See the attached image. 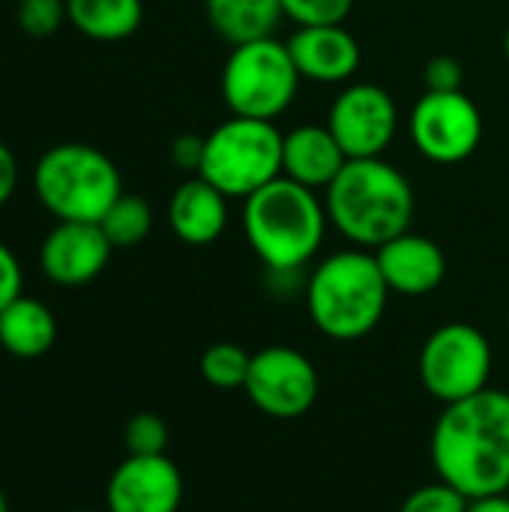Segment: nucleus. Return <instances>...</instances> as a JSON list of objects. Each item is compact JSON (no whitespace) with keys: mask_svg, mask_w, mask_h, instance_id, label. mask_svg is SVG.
Here are the masks:
<instances>
[{"mask_svg":"<svg viewBox=\"0 0 509 512\" xmlns=\"http://www.w3.org/2000/svg\"><path fill=\"white\" fill-rule=\"evenodd\" d=\"M330 225L357 249H381L387 240L411 231L414 186L384 156L348 159L339 177L324 189Z\"/></svg>","mask_w":509,"mask_h":512,"instance_id":"2","label":"nucleus"},{"mask_svg":"<svg viewBox=\"0 0 509 512\" xmlns=\"http://www.w3.org/2000/svg\"><path fill=\"white\" fill-rule=\"evenodd\" d=\"M246 396L273 420H297L318 402L321 378L315 363L288 345H270L252 354Z\"/></svg>","mask_w":509,"mask_h":512,"instance_id":"10","label":"nucleus"},{"mask_svg":"<svg viewBox=\"0 0 509 512\" xmlns=\"http://www.w3.org/2000/svg\"><path fill=\"white\" fill-rule=\"evenodd\" d=\"M303 297L312 324L327 339L357 342L381 324L390 288L381 276L375 252L351 246L315 264Z\"/></svg>","mask_w":509,"mask_h":512,"instance_id":"4","label":"nucleus"},{"mask_svg":"<svg viewBox=\"0 0 509 512\" xmlns=\"http://www.w3.org/2000/svg\"><path fill=\"white\" fill-rule=\"evenodd\" d=\"M432 465L438 480L468 501L509 492V393L486 387L444 405L432 429Z\"/></svg>","mask_w":509,"mask_h":512,"instance_id":"1","label":"nucleus"},{"mask_svg":"<svg viewBox=\"0 0 509 512\" xmlns=\"http://www.w3.org/2000/svg\"><path fill=\"white\" fill-rule=\"evenodd\" d=\"M168 225L186 246H210L228 228V198L195 174L174 189L168 201Z\"/></svg>","mask_w":509,"mask_h":512,"instance_id":"17","label":"nucleus"},{"mask_svg":"<svg viewBox=\"0 0 509 512\" xmlns=\"http://www.w3.org/2000/svg\"><path fill=\"white\" fill-rule=\"evenodd\" d=\"M123 438L129 456H162L168 447V426L156 414H135L126 423Z\"/></svg>","mask_w":509,"mask_h":512,"instance_id":"24","label":"nucleus"},{"mask_svg":"<svg viewBox=\"0 0 509 512\" xmlns=\"http://www.w3.org/2000/svg\"><path fill=\"white\" fill-rule=\"evenodd\" d=\"M57 339V321L51 309L33 297H18L0 312V345L6 354L36 360L51 351Z\"/></svg>","mask_w":509,"mask_h":512,"instance_id":"18","label":"nucleus"},{"mask_svg":"<svg viewBox=\"0 0 509 512\" xmlns=\"http://www.w3.org/2000/svg\"><path fill=\"white\" fill-rule=\"evenodd\" d=\"M0 512H9V507H6V498H3V492H0Z\"/></svg>","mask_w":509,"mask_h":512,"instance_id":"33","label":"nucleus"},{"mask_svg":"<svg viewBox=\"0 0 509 512\" xmlns=\"http://www.w3.org/2000/svg\"><path fill=\"white\" fill-rule=\"evenodd\" d=\"M33 192L57 222H102L108 207L123 195V180L102 150L66 141L39 156Z\"/></svg>","mask_w":509,"mask_h":512,"instance_id":"5","label":"nucleus"},{"mask_svg":"<svg viewBox=\"0 0 509 512\" xmlns=\"http://www.w3.org/2000/svg\"><path fill=\"white\" fill-rule=\"evenodd\" d=\"M507 333H509V312H507Z\"/></svg>","mask_w":509,"mask_h":512,"instance_id":"35","label":"nucleus"},{"mask_svg":"<svg viewBox=\"0 0 509 512\" xmlns=\"http://www.w3.org/2000/svg\"><path fill=\"white\" fill-rule=\"evenodd\" d=\"M21 285H24V273H21V261L15 258V252L0 243V312L21 297Z\"/></svg>","mask_w":509,"mask_h":512,"instance_id":"28","label":"nucleus"},{"mask_svg":"<svg viewBox=\"0 0 509 512\" xmlns=\"http://www.w3.org/2000/svg\"><path fill=\"white\" fill-rule=\"evenodd\" d=\"M327 126L348 159H378L390 150L399 132V105L381 84L357 81L339 90Z\"/></svg>","mask_w":509,"mask_h":512,"instance_id":"11","label":"nucleus"},{"mask_svg":"<svg viewBox=\"0 0 509 512\" xmlns=\"http://www.w3.org/2000/svg\"><path fill=\"white\" fill-rule=\"evenodd\" d=\"M108 512H177L183 504V474L162 456H126L105 492Z\"/></svg>","mask_w":509,"mask_h":512,"instance_id":"12","label":"nucleus"},{"mask_svg":"<svg viewBox=\"0 0 509 512\" xmlns=\"http://www.w3.org/2000/svg\"><path fill=\"white\" fill-rule=\"evenodd\" d=\"M252 366V354L243 351L234 342H216L204 351L201 357V375L210 387L216 390H237L246 387Z\"/></svg>","mask_w":509,"mask_h":512,"instance_id":"22","label":"nucleus"},{"mask_svg":"<svg viewBox=\"0 0 509 512\" xmlns=\"http://www.w3.org/2000/svg\"><path fill=\"white\" fill-rule=\"evenodd\" d=\"M492 366V342L483 330L465 321L441 324L420 348V381L441 405H453L486 390Z\"/></svg>","mask_w":509,"mask_h":512,"instance_id":"8","label":"nucleus"},{"mask_svg":"<svg viewBox=\"0 0 509 512\" xmlns=\"http://www.w3.org/2000/svg\"><path fill=\"white\" fill-rule=\"evenodd\" d=\"M354 0H282L285 18H291L297 27H315V24H342L351 12Z\"/></svg>","mask_w":509,"mask_h":512,"instance_id":"25","label":"nucleus"},{"mask_svg":"<svg viewBox=\"0 0 509 512\" xmlns=\"http://www.w3.org/2000/svg\"><path fill=\"white\" fill-rule=\"evenodd\" d=\"M228 201H246L282 177V132L270 120L234 117L204 135L201 171Z\"/></svg>","mask_w":509,"mask_h":512,"instance_id":"6","label":"nucleus"},{"mask_svg":"<svg viewBox=\"0 0 509 512\" xmlns=\"http://www.w3.org/2000/svg\"><path fill=\"white\" fill-rule=\"evenodd\" d=\"M75 512H96V510H75Z\"/></svg>","mask_w":509,"mask_h":512,"instance_id":"34","label":"nucleus"},{"mask_svg":"<svg viewBox=\"0 0 509 512\" xmlns=\"http://www.w3.org/2000/svg\"><path fill=\"white\" fill-rule=\"evenodd\" d=\"M345 162L348 156L327 123H303L282 135V177L312 192H324L339 177Z\"/></svg>","mask_w":509,"mask_h":512,"instance_id":"16","label":"nucleus"},{"mask_svg":"<svg viewBox=\"0 0 509 512\" xmlns=\"http://www.w3.org/2000/svg\"><path fill=\"white\" fill-rule=\"evenodd\" d=\"M468 512H509V498H507V495L477 498V501H471Z\"/></svg>","mask_w":509,"mask_h":512,"instance_id":"31","label":"nucleus"},{"mask_svg":"<svg viewBox=\"0 0 509 512\" xmlns=\"http://www.w3.org/2000/svg\"><path fill=\"white\" fill-rule=\"evenodd\" d=\"M204 12L210 27L231 42V48L273 36L285 18L282 0H204Z\"/></svg>","mask_w":509,"mask_h":512,"instance_id":"19","label":"nucleus"},{"mask_svg":"<svg viewBox=\"0 0 509 512\" xmlns=\"http://www.w3.org/2000/svg\"><path fill=\"white\" fill-rule=\"evenodd\" d=\"M99 228L105 231V237L111 240L114 249L138 246L150 234V228H153V210L138 195H120L108 207V213L102 216Z\"/></svg>","mask_w":509,"mask_h":512,"instance_id":"21","label":"nucleus"},{"mask_svg":"<svg viewBox=\"0 0 509 512\" xmlns=\"http://www.w3.org/2000/svg\"><path fill=\"white\" fill-rule=\"evenodd\" d=\"M468 507H471V501L459 489H453L444 480H435V483L414 489L402 501L399 512H468Z\"/></svg>","mask_w":509,"mask_h":512,"instance_id":"23","label":"nucleus"},{"mask_svg":"<svg viewBox=\"0 0 509 512\" xmlns=\"http://www.w3.org/2000/svg\"><path fill=\"white\" fill-rule=\"evenodd\" d=\"M411 141L420 156L435 165H459L471 159L483 141V114L462 90H426L411 108Z\"/></svg>","mask_w":509,"mask_h":512,"instance_id":"9","label":"nucleus"},{"mask_svg":"<svg viewBox=\"0 0 509 512\" xmlns=\"http://www.w3.org/2000/svg\"><path fill=\"white\" fill-rule=\"evenodd\" d=\"M66 18L72 27L99 42H120L141 27V0H66Z\"/></svg>","mask_w":509,"mask_h":512,"instance_id":"20","label":"nucleus"},{"mask_svg":"<svg viewBox=\"0 0 509 512\" xmlns=\"http://www.w3.org/2000/svg\"><path fill=\"white\" fill-rule=\"evenodd\" d=\"M375 261L390 294L402 297H426L441 288L447 276V255L444 249L423 234L405 231L375 249Z\"/></svg>","mask_w":509,"mask_h":512,"instance_id":"15","label":"nucleus"},{"mask_svg":"<svg viewBox=\"0 0 509 512\" xmlns=\"http://www.w3.org/2000/svg\"><path fill=\"white\" fill-rule=\"evenodd\" d=\"M111 249L99 222H57L42 240L39 264L54 285L78 288L105 270Z\"/></svg>","mask_w":509,"mask_h":512,"instance_id":"13","label":"nucleus"},{"mask_svg":"<svg viewBox=\"0 0 509 512\" xmlns=\"http://www.w3.org/2000/svg\"><path fill=\"white\" fill-rule=\"evenodd\" d=\"M423 81H426V90H462V81H465V72H462V63L450 54H435L429 63H426V72H423Z\"/></svg>","mask_w":509,"mask_h":512,"instance_id":"27","label":"nucleus"},{"mask_svg":"<svg viewBox=\"0 0 509 512\" xmlns=\"http://www.w3.org/2000/svg\"><path fill=\"white\" fill-rule=\"evenodd\" d=\"M291 60L303 81L315 84H345L360 69V42L342 24L297 27L285 42Z\"/></svg>","mask_w":509,"mask_h":512,"instance_id":"14","label":"nucleus"},{"mask_svg":"<svg viewBox=\"0 0 509 512\" xmlns=\"http://www.w3.org/2000/svg\"><path fill=\"white\" fill-rule=\"evenodd\" d=\"M300 81L288 45L276 36H264L231 48L219 87L234 117L273 123L297 99Z\"/></svg>","mask_w":509,"mask_h":512,"instance_id":"7","label":"nucleus"},{"mask_svg":"<svg viewBox=\"0 0 509 512\" xmlns=\"http://www.w3.org/2000/svg\"><path fill=\"white\" fill-rule=\"evenodd\" d=\"M201 159H204V135L186 132V135H177V138L171 141V162H174L180 171L198 174V171H201Z\"/></svg>","mask_w":509,"mask_h":512,"instance_id":"29","label":"nucleus"},{"mask_svg":"<svg viewBox=\"0 0 509 512\" xmlns=\"http://www.w3.org/2000/svg\"><path fill=\"white\" fill-rule=\"evenodd\" d=\"M15 186H18V159H15V153L0 141V207L12 198Z\"/></svg>","mask_w":509,"mask_h":512,"instance_id":"30","label":"nucleus"},{"mask_svg":"<svg viewBox=\"0 0 509 512\" xmlns=\"http://www.w3.org/2000/svg\"><path fill=\"white\" fill-rule=\"evenodd\" d=\"M504 57H507V63H509V27H507V33H504Z\"/></svg>","mask_w":509,"mask_h":512,"instance_id":"32","label":"nucleus"},{"mask_svg":"<svg viewBox=\"0 0 509 512\" xmlns=\"http://www.w3.org/2000/svg\"><path fill=\"white\" fill-rule=\"evenodd\" d=\"M66 18V0H21L18 24L30 36H51Z\"/></svg>","mask_w":509,"mask_h":512,"instance_id":"26","label":"nucleus"},{"mask_svg":"<svg viewBox=\"0 0 509 512\" xmlns=\"http://www.w3.org/2000/svg\"><path fill=\"white\" fill-rule=\"evenodd\" d=\"M330 219L318 192L276 177L243 201V234L267 273L306 270L321 252Z\"/></svg>","mask_w":509,"mask_h":512,"instance_id":"3","label":"nucleus"}]
</instances>
